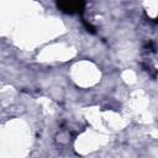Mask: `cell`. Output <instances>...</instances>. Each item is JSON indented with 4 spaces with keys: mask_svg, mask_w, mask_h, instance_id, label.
<instances>
[{
    "mask_svg": "<svg viewBox=\"0 0 158 158\" xmlns=\"http://www.w3.org/2000/svg\"><path fill=\"white\" fill-rule=\"evenodd\" d=\"M58 9L69 15L83 14L85 7V0H56Z\"/></svg>",
    "mask_w": 158,
    "mask_h": 158,
    "instance_id": "6da1fadb",
    "label": "cell"
}]
</instances>
